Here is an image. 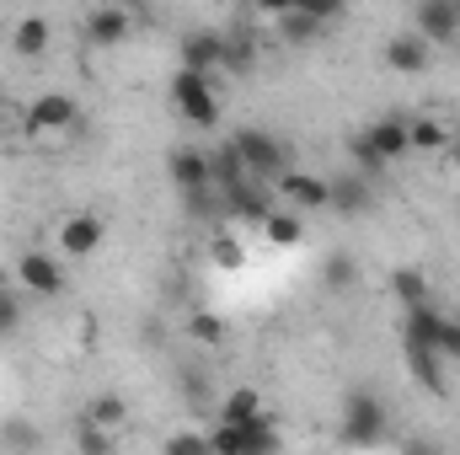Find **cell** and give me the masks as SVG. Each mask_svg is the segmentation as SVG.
I'll use <instances>...</instances> for the list:
<instances>
[{
    "label": "cell",
    "mask_w": 460,
    "mask_h": 455,
    "mask_svg": "<svg viewBox=\"0 0 460 455\" xmlns=\"http://www.w3.org/2000/svg\"><path fill=\"white\" fill-rule=\"evenodd\" d=\"M412 27H418L429 43H456V27H460L456 0H418V11H412Z\"/></svg>",
    "instance_id": "obj_13"
},
{
    "label": "cell",
    "mask_w": 460,
    "mask_h": 455,
    "mask_svg": "<svg viewBox=\"0 0 460 455\" xmlns=\"http://www.w3.org/2000/svg\"><path fill=\"white\" fill-rule=\"evenodd\" d=\"M108 241V226H102V215H70L65 226H59V257H92L97 246Z\"/></svg>",
    "instance_id": "obj_11"
},
{
    "label": "cell",
    "mask_w": 460,
    "mask_h": 455,
    "mask_svg": "<svg viewBox=\"0 0 460 455\" xmlns=\"http://www.w3.org/2000/svg\"><path fill=\"white\" fill-rule=\"evenodd\" d=\"M429 59H434V43H429L418 27H407V32H396V38L385 43V65L402 70V76H423Z\"/></svg>",
    "instance_id": "obj_12"
},
{
    "label": "cell",
    "mask_w": 460,
    "mask_h": 455,
    "mask_svg": "<svg viewBox=\"0 0 460 455\" xmlns=\"http://www.w3.org/2000/svg\"><path fill=\"white\" fill-rule=\"evenodd\" d=\"M22 327V295L11 284H0V338H11Z\"/></svg>",
    "instance_id": "obj_28"
},
{
    "label": "cell",
    "mask_w": 460,
    "mask_h": 455,
    "mask_svg": "<svg viewBox=\"0 0 460 455\" xmlns=\"http://www.w3.org/2000/svg\"><path fill=\"white\" fill-rule=\"evenodd\" d=\"M327 193H332L327 177H311V172H295V166H284L273 177V199H284L289 210H327Z\"/></svg>",
    "instance_id": "obj_8"
},
{
    "label": "cell",
    "mask_w": 460,
    "mask_h": 455,
    "mask_svg": "<svg viewBox=\"0 0 460 455\" xmlns=\"http://www.w3.org/2000/svg\"><path fill=\"white\" fill-rule=\"evenodd\" d=\"M391 295H396L402 306H418V300H429V279H423L418 268H396V273H391Z\"/></svg>",
    "instance_id": "obj_26"
},
{
    "label": "cell",
    "mask_w": 460,
    "mask_h": 455,
    "mask_svg": "<svg viewBox=\"0 0 460 455\" xmlns=\"http://www.w3.org/2000/svg\"><path fill=\"white\" fill-rule=\"evenodd\" d=\"M16 284L38 300H54V295H65V268L49 252H22L16 257Z\"/></svg>",
    "instance_id": "obj_7"
},
{
    "label": "cell",
    "mask_w": 460,
    "mask_h": 455,
    "mask_svg": "<svg viewBox=\"0 0 460 455\" xmlns=\"http://www.w3.org/2000/svg\"><path fill=\"white\" fill-rule=\"evenodd\" d=\"M188 338H193V343H209V348H215V343L226 338V322H220L215 311H193V317H188Z\"/></svg>",
    "instance_id": "obj_27"
},
{
    "label": "cell",
    "mask_w": 460,
    "mask_h": 455,
    "mask_svg": "<svg viewBox=\"0 0 460 455\" xmlns=\"http://www.w3.org/2000/svg\"><path fill=\"white\" fill-rule=\"evenodd\" d=\"M230 145L241 150V161H246V172H252L257 183H273V177L289 166L284 139H273L268 129H235V134H230Z\"/></svg>",
    "instance_id": "obj_3"
},
{
    "label": "cell",
    "mask_w": 460,
    "mask_h": 455,
    "mask_svg": "<svg viewBox=\"0 0 460 455\" xmlns=\"http://www.w3.org/2000/svg\"><path fill=\"white\" fill-rule=\"evenodd\" d=\"M322 27H327V22H316V16H311V11H300V5L279 16V38H284V43H316V32H322Z\"/></svg>",
    "instance_id": "obj_22"
},
{
    "label": "cell",
    "mask_w": 460,
    "mask_h": 455,
    "mask_svg": "<svg viewBox=\"0 0 460 455\" xmlns=\"http://www.w3.org/2000/svg\"><path fill=\"white\" fill-rule=\"evenodd\" d=\"M327 210H338V215H364V210H369V183H364V177H332Z\"/></svg>",
    "instance_id": "obj_20"
},
{
    "label": "cell",
    "mask_w": 460,
    "mask_h": 455,
    "mask_svg": "<svg viewBox=\"0 0 460 455\" xmlns=\"http://www.w3.org/2000/svg\"><path fill=\"white\" fill-rule=\"evenodd\" d=\"M209 166H215V188H220V199H226L230 188H241V183H246V177H252V172H246V161H241V150H235V145H220V150H209Z\"/></svg>",
    "instance_id": "obj_18"
},
{
    "label": "cell",
    "mask_w": 460,
    "mask_h": 455,
    "mask_svg": "<svg viewBox=\"0 0 460 455\" xmlns=\"http://www.w3.org/2000/svg\"><path fill=\"white\" fill-rule=\"evenodd\" d=\"M172 103H177V113L188 118V123H199V129H215L220 123V92H215V76L209 70H177V81H172Z\"/></svg>",
    "instance_id": "obj_2"
},
{
    "label": "cell",
    "mask_w": 460,
    "mask_h": 455,
    "mask_svg": "<svg viewBox=\"0 0 460 455\" xmlns=\"http://www.w3.org/2000/svg\"><path fill=\"white\" fill-rule=\"evenodd\" d=\"M456 43H460V27H456Z\"/></svg>",
    "instance_id": "obj_36"
},
{
    "label": "cell",
    "mask_w": 460,
    "mask_h": 455,
    "mask_svg": "<svg viewBox=\"0 0 460 455\" xmlns=\"http://www.w3.org/2000/svg\"><path fill=\"white\" fill-rule=\"evenodd\" d=\"M407 139H412V150H445L450 145L445 123H434V118H407Z\"/></svg>",
    "instance_id": "obj_25"
},
{
    "label": "cell",
    "mask_w": 460,
    "mask_h": 455,
    "mask_svg": "<svg viewBox=\"0 0 460 455\" xmlns=\"http://www.w3.org/2000/svg\"><path fill=\"white\" fill-rule=\"evenodd\" d=\"M456 11H460V0H456Z\"/></svg>",
    "instance_id": "obj_37"
},
{
    "label": "cell",
    "mask_w": 460,
    "mask_h": 455,
    "mask_svg": "<svg viewBox=\"0 0 460 455\" xmlns=\"http://www.w3.org/2000/svg\"><path fill=\"white\" fill-rule=\"evenodd\" d=\"M268 407H262V391H252V386H241V391H230L226 407H220V424H252V418H262Z\"/></svg>",
    "instance_id": "obj_21"
},
{
    "label": "cell",
    "mask_w": 460,
    "mask_h": 455,
    "mask_svg": "<svg viewBox=\"0 0 460 455\" xmlns=\"http://www.w3.org/2000/svg\"><path fill=\"white\" fill-rule=\"evenodd\" d=\"M215 263L220 268H241V246L235 241H215Z\"/></svg>",
    "instance_id": "obj_32"
},
{
    "label": "cell",
    "mask_w": 460,
    "mask_h": 455,
    "mask_svg": "<svg viewBox=\"0 0 460 455\" xmlns=\"http://www.w3.org/2000/svg\"><path fill=\"white\" fill-rule=\"evenodd\" d=\"M49 22L43 16H22L16 27H11V49H16V59H38L43 49H49Z\"/></svg>",
    "instance_id": "obj_19"
},
{
    "label": "cell",
    "mask_w": 460,
    "mask_h": 455,
    "mask_svg": "<svg viewBox=\"0 0 460 455\" xmlns=\"http://www.w3.org/2000/svg\"><path fill=\"white\" fill-rule=\"evenodd\" d=\"M407 348V364H412V380L434 397H445V353L429 348V343H402Z\"/></svg>",
    "instance_id": "obj_15"
},
{
    "label": "cell",
    "mask_w": 460,
    "mask_h": 455,
    "mask_svg": "<svg viewBox=\"0 0 460 455\" xmlns=\"http://www.w3.org/2000/svg\"><path fill=\"white\" fill-rule=\"evenodd\" d=\"M86 32H92V43L113 49V43H123V38L134 32V16H128L123 5H97V11L86 16Z\"/></svg>",
    "instance_id": "obj_16"
},
{
    "label": "cell",
    "mask_w": 460,
    "mask_h": 455,
    "mask_svg": "<svg viewBox=\"0 0 460 455\" xmlns=\"http://www.w3.org/2000/svg\"><path fill=\"white\" fill-rule=\"evenodd\" d=\"M385 434V407L375 391H353L343 402V445H375Z\"/></svg>",
    "instance_id": "obj_5"
},
{
    "label": "cell",
    "mask_w": 460,
    "mask_h": 455,
    "mask_svg": "<svg viewBox=\"0 0 460 455\" xmlns=\"http://www.w3.org/2000/svg\"><path fill=\"white\" fill-rule=\"evenodd\" d=\"M75 445H81V451H113V429H97V424L86 418V429L75 434Z\"/></svg>",
    "instance_id": "obj_29"
},
{
    "label": "cell",
    "mask_w": 460,
    "mask_h": 455,
    "mask_svg": "<svg viewBox=\"0 0 460 455\" xmlns=\"http://www.w3.org/2000/svg\"><path fill=\"white\" fill-rule=\"evenodd\" d=\"M0 440H5V445H38V429H27V424H11Z\"/></svg>",
    "instance_id": "obj_33"
},
{
    "label": "cell",
    "mask_w": 460,
    "mask_h": 455,
    "mask_svg": "<svg viewBox=\"0 0 460 455\" xmlns=\"http://www.w3.org/2000/svg\"><path fill=\"white\" fill-rule=\"evenodd\" d=\"M353 161H358V166H364V172H369V177H375V172H385V161H380V156H375V145H369V139H364V134H353Z\"/></svg>",
    "instance_id": "obj_31"
},
{
    "label": "cell",
    "mask_w": 460,
    "mask_h": 455,
    "mask_svg": "<svg viewBox=\"0 0 460 455\" xmlns=\"http://www.w3.org/2000/svg\"><path fill=\"white\" fill-rule=\"evenodd\" d=\"M166 177H172V188H177V193H193V188H209V183H215V166H209V150H193V145H182V150H172V156H166Z\"/></svg>",
    "instance_id": "obj_10"
},
{
    "label": "cell",
    "mask_w": 460,
    "mask_h": 455,
    "mask_svg": "<svg viewBox=\"0 0 460 455\" xmlns=\"http://www.w3.org/2000/svg\"><path fill=\"white\" fill-rule=\"evenodd\" d=\"M257 11L262 16H284V11H295V0H257Z\"/></svg>",
    "instance_id": "obj_34"
},
{
    "label": "cell",
    "mask_w": 460,
    "mask_h": 455,
    "mask_svg": "<svg viewBox=\"0 0 460 455\" xmlns=\"http://www.w3.org/2000/svg\"><path fill=\"white\" fill-rule=\"evenodd\" d=\"M75 118H81L75 97H65V92H43V97L27 108V118H22V123H27V134H32V139H59Z\"/></svg>",
    "instance_id": "obj_6"
},
{
    "label": "cell",
    "mask_w": 460,
    "mask_h": 455,
    "mask_svg": "<svg viewBox=\"0 0 460 455\" xmlns=\"http://www.w3.org/2000/svg\"><path fill=\"white\" fill-rule=\"evenodd\" d=\"M182 65L188 70H209V76L226 70V32H209V27L204 32H188L182 38Z\"/></svg>",
    "instance_id": "obj_14"
},
{
    "label": "cell",
    "mask_w": 460,
    "mask_h": 455,
    "mask_svg": "<svg viewBox=\"0 0 460 455\" xmlns=\"http://www.w3.org/2000/svg\"><path fill=\"white\" fill-rule=\"evenodd\" d=\"M257 230H262L273 246H300V241H305V220H300V210H289V204H273Z\"/></svg>",
    "instance_id": "obj_17"
},
{
    "label": "cell",
    "mask_w": 460,
    "mask_h": 455,
    "mask_svg": "<svg viewBox=\"0 0 460 455\" xmlns=\"http://www.w3.org/2000/svg\"><path fill=\"white\" fill-rule=\"evenodd\" d=\"M358 134L375 145V156H380L385 166H396L402 156H412V139H407V113H380L375 123H364Z\"/></svg>",
    "instance_id": "obj_9"
},
{
    "label": "cell",
    "mask_w": 460,
    "mask_h": 455,
    "mask_svg": "<svg viewBox=\"0 0 460 455\" xmlns=\"http://www.w3.org/2000/svg\"><path fill=\"white\" fill-rule=\"evenodd\" d=\"M209 451H226V455H262V451H279V429L273 418H252V424H220L209 434Z\"/></svg>",
    "instance_id": "obj_4"
},
{
    "label": "cell",
    "mask_w": 460,
    "mask_h": 455,
    "mask_svg": "<svg viewBox=\"0 0 460 455\" xmlns=\"http://www.w3.org/2000/svg\"><path fill=\"white\" fill-rule=\"evenodd\" d=\"M295 5H300V11H311L316 22H338V16L348 11V0H295Z\"/></svg>",
    "instance_id": "obj_30"
},
{
    "label": "cell",
    "mask_w": 460,
    "mask_h": 455,
    "mask_svg": "<svg viewBox=\"0 0 460 455\" xmlns=\"http://www.w3.org/2000/svg\"><path fill=\"white\" fill-rule=\"evenodd\" d=\"M322 284H327L332 295L353 290V284H358V257H348V252H332V257H327V268H322Z\"/></svg>",
    "instance_id": "obj_23"
},
{
    "label": "cell",
    "mask_w": 460,
    "mask_h": 455,
    "mask_svg": "<svg viewBox=\"0 0 460 455\" xmlns=\"http://www.w3.org/2000/svg\"><path fill=\"white\" fill-rule=\"evenodd\" d=\"M450 166H456V172H460V139H456V145H450Z\"/></svg>",
    "instance_id": "obj_35"
},
{
    "label": "cell",
    "mask_w": 460,
    "mask_h": 455,
    "mask_svg": "<svg viewBox=\"0 0 460 455\" xmlns=\"http://www.w3.org/2000/svg\"><path fill=\"white\" fill-rule=\"evenodd\" d=\"M86 418H92L97 429H123V424H128V407H123V397L108 391V397H92V402H86Z\"/></svg>",
    "instance_id": "obj_24"
},
{
    "label": "cell",
    "mask_w": 460,
    "mask_h": 455,
    "mask_svg": "<svg viewBox=\"0 0 460 455\" xmlns=\"http://www.w3.org/2000/svg\"><path fill=\"white\" fill-rule=\"evenodd\" d=\"M402 343H429V348L445 353V364H456L460 359V322L445 317V311H434L429 300H418V306H407V317H402Z\"/></svg>",
    "instance_id": "obj_1"
}]
</instances>
